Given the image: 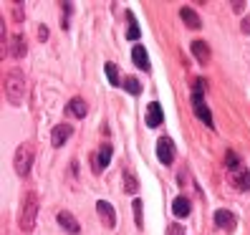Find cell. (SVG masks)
Instances as JSON below:
<instances>
[{"mask_svg": "<svg viewBox=\"0 0 250 235\" xmlns=\"http://www.w3.org/2000/svg\"><path fill=\"white\" fill-rule=\"evenodd\" d=\"M126 18H129L126 38H129V41H139V25H137V21H134V13H126Z\"/></svg>", "mask_w": 250, "mask_h": 235, "instance_id": "cell-18", "label": "cell"}, {"mask_svg": "<svg viewBox=\"0 0 250 235\" xmlns=\"http://www.w3.org/2000/svg\"><path fill=\"white\" fill-rule=\"evenodd\" d=\"M189 51H192V56L197 58L200 64H208L210 61V46L205 41H195L192 46H189Z\"/></svg>", "mask_w": 250, "mask_h": 235, "instance_id": "cell-10", "label": "cell"}, {"mask_svg": "<svg viewBox=\"0 0 250 235\" xmlns=\"http://www.w3.org/2000/svg\"><path fill=\"white\" fill-rule=\"evenodd\" d=\"M243 190H250V170L243 174Z\"/></svg>", "mask_w": 250, "mask_h": 235, "instance_id": "cell-26", "label": "cell"}, {"mask_svg": "<svg viewBox=\"0 0 250 235\" xmlns=\"http://www.w3.org/2000/svg\"><path fill=\"white\" fill-rule=\"evenodd\" d=\"M10 56H16V58H23L25 56V46H23V38L21 36H13L10 38Z\"/></svg>", "mask_w": 250, "mask_h": 235, "instance_id": "cell-17", "label": "cell"}, {"mask_svg": "<svg viewBox=\"0 0 250 235\" xmlns=\"http://www.w3.org/2000/svg\"><path fill=\"white\" fill-rule=\"evenodd\" d=\"M167 235H185V230H182L180 225H169V228H167Z\"/></svg>", "mask_w": 250, "mask_h": 235, "instance_id": "cell-24", "label": "cell"}, {"mask_svg": "<svg viewBox=\"0 0 250 235\" xmlns=\"http://www.w3.org/2000/svg\"><path fill=\"white\" fill-rule=\"evenodd\" d=\"M180 18H182V21H185L189 28H195V31H197V28H202V21H200V16H197V13H195L192 8H187V5L180 10Z\"/></svg>", "mask_w": 250, "mask_h": 235, "instance_id": "cell-14", "label": "cell"}, {"mask_svg": "<svg viewBox=\"0 0 250 235\" xmlns=\"http://www.w3.org/2000/svg\"><path fill=\"white\" fill-rule=\"evenodd\" d=\"M111 154H114L111 144H104V147H101V150H99V157L94 159V170H96V172H101V170H104V167L111 162Z\"/></svg>", "mask_w": 250, "mask_h": 235, "instance_id": "cell-11", "label": "cell"}, {"mask_svg": "<svg viewBox=\"0 0 250 235\" xmlns=\"http://www.w3.org/2000/svg\"><path fill=\"white\" fill-rule=\"evenodd\" d=\"M192 109H195V114H197L200 122H205L208 127H212V114H210L208 104H205L202 99H192Z\"/></svg>", "mask_w": 250, "mask_h": 235, "instance_id": "cell-9", "label": "cell"}, {"mask_svg": "<svg viewBox=\"0 0 250 235\" xmlns=\"http://www.w3.org/2000/svg\"><path fill=\"white\" fill-rule=\"evenodd\" d=\"M3 91H5V99H8L10 107H21L23 101H25V79H23V73L18 68H13L8 76H5Z\"/></svg>", "mask_w": 250, "mask_h": 235, "instance_id": "cell-1", "label": "cell"}, {"mask_svg": "<svg viewBox=\"0 0 250 235\" xmlns=\"http://www.w3.org/2000/svg\"><path fill=\"white\" fill-rule=\"evenodd\" d=\"M172 213L177 215V217H187L189 215V200L187 197H174V202H172Z\"/></svg>", "mask_w": 250, "mask_h": 235, "instance_id": "cell-16", "label": "cell"}, {"mask_svg": "<svg viewBox=\"0 0 250 235\" xmlns=\"http://www.w3.org/2000/svg\"><path fill=\"white\" fill-rule=\"evenodd\" d=\"M124 185H126V192H131V195L139 190V182H137V177L131 172H124Z\"/></svg>", "mask_w": 250, "mask_h": 235, "instance_id": "cell-20", "label": "cell"}, {"mask_svg": "<svg viewBox=\"0 0 250 235\" xmlns=\"http://www.w3.org/2000/svg\"><path fill=\"white\" fill-rule=\"evenodd\" d=\"M104 71H106L109 84H111V86H119V71H116V66H114V64H106V66H104Z\"/></svg>", "mask_w": 250, "mask_h": 235, "instance_id": "cell-21", "label": "cell"}, {"mask_svg": "<svg viewBox=\"0 0 250 235\" xmlns=\"http://www.w3.org/2000/svg\"><path fill=\"white\" fill-rule=\"evenodd\" d=\"M215 225L223 230H232L235 228V215L230 210H217L215 213Z\"/></svg>", "mask_w": 250, "mask_h": 235, "instance_id": "cell-12", "label": "cell"}, {"mask_svg": "<svg viewBox=\"0 0 250 235\" xmlns=\"http://www.w3.org/2000/svg\"><path fill=\"white\" fill-rule=\"evenodd\" d=\"M243 5H245V3H240V0H235V3H232V10H235V13H243Z\"/></svg>", "mask_w": 250, "mask_h": 235, "instance_id": "cell-27", "label": "cell"}, {"mask_svg": "<svg viewBox=\"0 0 250 235\" xmlns=\"http://www.w3.org/2000/svg\"><path fill=\"white\" fill-rule=\"evenodd\" d=\"M162 119H165V111H162V104L152 101L149 107H146V127H159Z\"/></svg>", "mask_w": 250, "mask_h": 235, "instance_id": "cell-8", "label": "cell"}, {"mask_svg": "<svg viewBox=\"0 0 250 235\" xmlns=\"http://www.w3.org/2000/svg\"><path fill=\"white\" fill-rule=\"evenodd\" d=\"M68 111L76 116V119H83V116L89 114V107H86V101H83V99L76 96V99H71V101H68Z\"/></svg>", "mask_w": 250, "mask_h": 235, "instance_id": "cell-15", "label": "cell"}, {"mask_svg": "<svg viewBox=\"0 0 250 235\" xmlns=\"http://www.w3.org/2000/svg\"><path fill=\"white\" fill-rule=\"evenodd\" d=\"M131 61H134V66H137V68L149 71V58H146L144 46H134V48H131Z\"/></svg>", "mask_w": 250, "mask_h": 235, "instance_id": "cell-13", "label": "cell"}, {"mask_svg": "<svg viewBox=\"0 0 250 235\" xmlns=\"http://www.w3.org/2000/svg\"><path fill=\"white\" fill-rule=\"evenodd\" d=\"M36 215H38V195L36 192H25L23 205H21V215H18V225L23 233H31L36 225Z\"/></svg>", "mask_w": 250, "mask_h": 235, "instance_id": "cell-2", "label": "cell"}, {"mask_svg": "<svg viewBox=\"0 0 250 235\" xmlns=\"http://www.w3.org/2000/svg\"><path fill=\"white\" fill-rule=\"evenodd\" d=\"M240 28H243V33H245V36H250V16L243 18V25H240Z\"/></svg>", "mask_w": 250, "mask_h": 235, "instance_id": "cell-25", "label": "cell"}, {"mask_svg": "<svg viewBox=\"0 0 250 235\" xmlns=\"http://www.w3.org/2000/svg\"><path fill=\"white\" fill-rule=\"evenodd\" d=\"M225 165H228V170L235 174V172L240 170V159H238V154H235V152H228V154H225Z\"/></svg>", "mask_w": 250, "mask_h": 235, "instance_id": "cell-19", "label": "cell"}, {"mask_svg": "<svg viewBox=\"0 0 250 235\" xmlns=\"http://www.w3.org/2000/svg\"><path fill=\"white\" fill-rule=\"evenodd\" d=\"M124 89H126L129 94H134V96H139V94H142V84H139L137 79H126V81H124Z\"/></svg>", "mask_w": 250, "mask_h": 235, "instance_id": "cell-22", "label": "cell"}, {"mask_svg": "<svg viewBox=\"0 0 250 235\" xmlns=\"http://www.w3.org/2000/svg\"><path fill=\"white\" fill-rule=\"evenodd\" d=\"M58 225H61L63 230H68L71 235H76L79 230H81V225H79V220L76 217H73L68 210H61V213H58Z\"/></svg>", "mask_w": 250, "mask_h": 235, "instance_id": "cell-7", "label": "cell"}, {"mask_svg": "<svg viewBox=\"0 0 250 235\" xmlns=\"http://www.w3.org/2000/svg\"><path fill=\"white\" fill-rule=\"evenodd\" d=\"M131 208H134V220H137V225H142V208H144L142 200H134V202H131Z\"/></svg>", "mask_w": 250, "mask_h": 235, "instance_id": "cell-23", "label": "cell"}, {"mask_svg": "<svg viewBox=\"0 0 250 235\" xmlns=\"http://www.w3.org/2000/svg\"><path fill=\"white\" fill-rule=\"evenodd\" d=\"M71 134H73V129H71L68 124H56V127H53V134H51V144H53V147H63Z\"/></svg>", "mask_w": 250, "mask_h": 235, "instance_id": "cell-6", "label": "cell"}, {"mask_svg": "<svg viewBox=\"0 0 250 235\" xmlns=\"http://www.w3.org/2000/svg\"><path fill=\"white\" fill-rule=\"evenodd\" d=\"M96 210H99V217L106 223V228H114L116 225V213H114V208H111L106 200H99L96 202Z\"/></svg>", "mask_w": 250, "mask_h": 235, "instance_id": "cell-5", "label": "cell"}, {"mask_svg": "<svg viewBox=\"0 0 250 235\" xmlns=\"http://www.w3.org/2000/svg\"><path fill=\"white\" fill-rule=\"evenodd\" d=\"M157 157H159L162 165H172L174 162V144H172V139L162 137L157 142Z\"/></svg>", "mask_w": 250, "mask_h": 235, "instance_id": "cell-4", "label": "cell"}, {"mask_svg": "<svg viewBox=\"0 0 250 235\" xmlns=\"http://www.w3.org/2000/svg\"><path fill=\"white\" fill-rule=\"evenodd\" d=\"M33 159H36V150L33 144H21L16 150V157H13V167H16V174L18 177H28L31 174V167H33Z\"/></svg>", "mask_w": 250, "mask_h": 235, "instance_id": "cell-3", "label": "cell"}, {"mask_svg": "<svg viewBox=\"0 0 250 235\" xmlns=\"http://www.w3.org/2000/svg\"><path fill=\"white\" fill-rule=\"evenodd\" d=\"M38 38L46 41V38H48V28H41V31H38Z\"/></svg>", "mask_w": 250, "mask_h": 235, "instance_id": "cell-28", "label": "cell"}]
</instances>
